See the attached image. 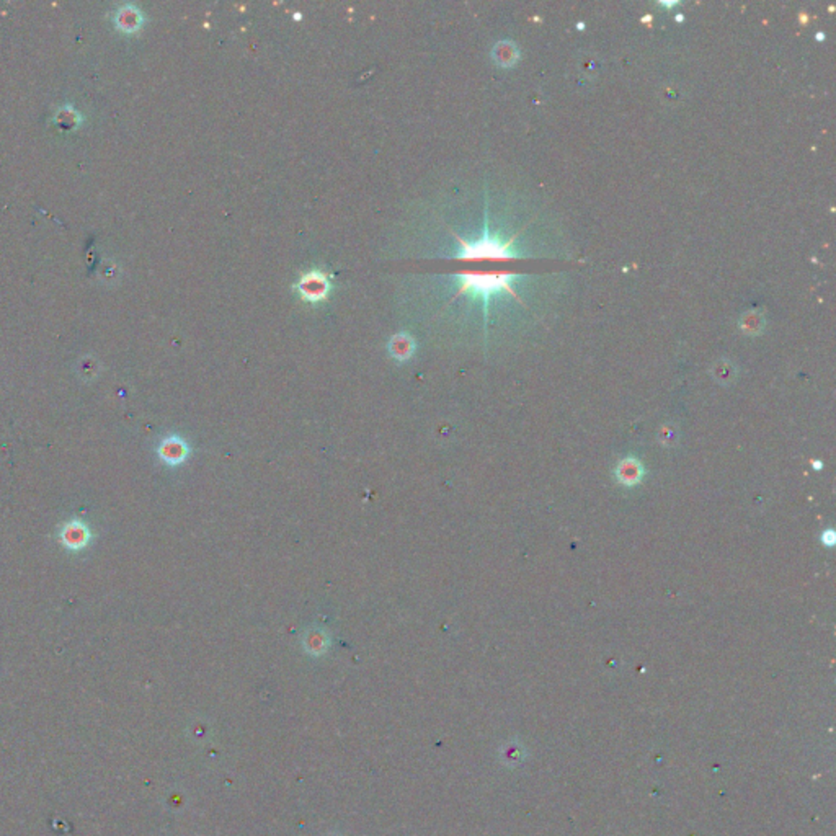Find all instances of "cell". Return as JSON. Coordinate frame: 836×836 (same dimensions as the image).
I'll return each instance as SVG.
<instances>
[{
    "label": "cell",
    "instance_id": "cell-1",
    "mask_svg": "<svg viewBox=\"0 0 836 836\" xmlns=\"http://www.w3.org/2000/svg\"><path fill=\"white\" fill-rule=\"evenodd\" d=\"M459 281L458 296L469 294L471 298H479L484 303V313L489 314V301L492 296L498 293H510L519 303L518 294L513 291V281L519 278L518 273L502 272V273H479V272H459L454 274Z\"/></svg>",
    "mask_w": 836,
    "mask_h": 836
},
{
    "label": "cell",
    "instance_id": "cell-2",
    "mask_svg": "<svg viewBox=\"0 0 836 836\" xmlns=\"http://www.w3.org/2000/svg\"><path fill=\"white\" fill-rule=\"evenodd\" d=\"M456 241L459 242V252L456 253L454 258L458 260H480V258H493V260H513L521 258V253H518L513 248V242L516 241L518 236H513L510 241H502L495 234L489 232V224H485L484 234L475 242H467L458 234H454Z\"/></svg>",
    "mask_w": 836,
    "mask_h": 836
},
{
    "label": "cell",
    "instance_id": "cell-3",
    "mask_svg": "<svg viewBox=\"0 0 836 836\" xmlns=\"http://www.w3.org/2000/svg\"><path fill=\"white\" fill-rule=\"evenodd\" d=\"M334 277L322 268H313L301 274L298 281L293 284V291L299 296L301 301L308 304H320L330 298L334 289Z\"/></svg>",
    "mask_w": 836,
    "mask_h": 836
},
{
    "label": "cell",
    "instance_id": "cell-4",
    "mask_svg": "<svg viewBox=\"0 0 836 836\" xmlns=\"http://www.w3.org/2000/svg\"><path fill=\"white\" fill-rule=\"evenodd\" d=\"M59 541L62 546L69 550L85 549L92 541V531L88 524L82 519H71L59 531Z\"/></svg>",
    "mask_w": 836,
    "mask_h": 836
},
{
    "label": "cell",
    "instance_id": "cell-5",
    "mask_svg": "<svg viewBox=\"0 0 836 836\" xmlns=\"http://www.w3.org/2000/svg\"><path fill=\"white\" fill-rule=\"evenodd\" d=\"M144 13L136 5L126 4L119 7L115 13V25L119 31L126 35H134L144 27Z\"/></svg>",
    "mask_w": 836,
    "mask_h": 836
},
{
    "label": "cell",
    "instance_id": "cell-6",
    "mask_svg": "<svg viewBox=\"0 0 836 836\" xmlns=\"http://www.w3.org/2000/svg\"><path fill=\"white\" fill-rule=\"evenodd\" d=\"M157 453L159 458L164 462H167L170 466H175L180 464L181 461H185L186 454H188V448H186L185 441L180 440L178 436H169V438L162 440Z\"/></svg>",
    "mask_w": 836,
    "mask_h": 836
},
{
    "label": "cell",
    "instance_id": "cell-7",
    "mask_svg": "<svg viewBox=\"0 0 836 836\" xmlns=\"http://www.w3.org/2000/svg\"><path fill=\"white\" fill-rule=\"evenodd\" d=\"M492 59L500 67H513L519 61V49L513 41H498L492 49Z\"/></svg>",
    "mask_w": 836,
    "mask_h": 836
},
{
    "label": "cell",
    "instance_id": "cell-8",
    "mask_svg": "<svg viewBox=\"0 0 836 836\" xmlns=\"http://www.w3.org/2000/svg\"><path fill=\"white\" fill-rule=\"evenodd\" d=\"M389 351H391V355L396 358L397 361L408 360L415 351V341L412 337L407 334H397L392 337L391 341H389Z\"/></svg>",
    "mask_w": 836,
    "mask_h": 836
},
{
    "label": "cell",
    "instance_id": "cell-9",
    "mask_svg": "<svg viewBox=\"0 0 836 836\" xmlns=\"http://www.w3.org/2000/svg\"><path fill=\"white\" fill-rule=\"evenodd\" d=\"M80 121V113L72 107H62L61 110L56 113V124H59L61 129H67V131H69V129L79 126Z\"/></svg>",
    "mask_w": 836,
    "mask_h": 836
},
{
    "label": "cell",
    "instance_id": "cell-10",
    "mask_svg": "<svg viewBox=\"0 0 836 836\" xmlns=\"http://www.w3.org/2000/svg\"><path fill=\"white\" fill-rule=\"evenodd\" d=\"M763 327V317L760 314H755V313H749L744 315V319H741V329L745 332H760Z\"/></svg>",
    "mask_w": 836,
    "mask_h": 836
},
{
    "label": "cell",
    "instance_id": "cell-11",
    "mask_svg": "<svg viewBox=\"0 0 836 836\" xmlns=\"http://www.w3.org/2000/svg\"><path fill=\"white\" fill-rule=\"evenodd\" d=\"M658 5H662V7H667V8H672V7H678V5H681L679 2H660Z\"/></svg>",
    "mask_w": 836,
    "mask_h": 836
}]
</instances>
